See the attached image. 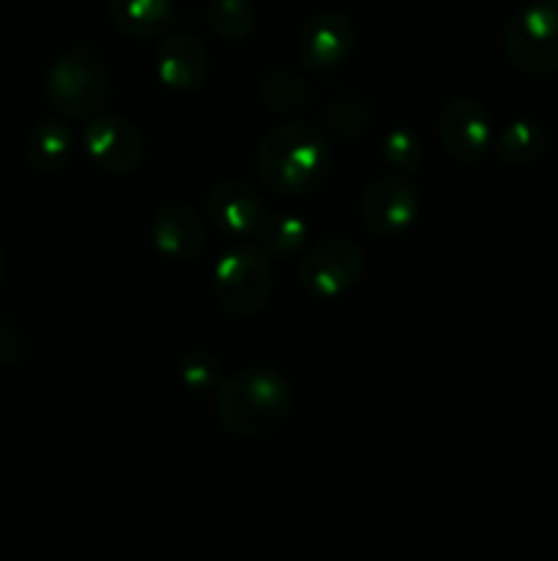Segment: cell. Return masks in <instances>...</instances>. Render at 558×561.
Instances as JSON below:
<instances>
[{
	"label": "cell",
	"instance_id": "6da1fadb",
	"mask_svg": "<svg viewBox=\"0 0 558 561\" xmlns=\"http://www.w3.org/2000/svg\"><path fill=\"white\" fill-rule=\"evenodd\" d=\"M257 170L268 190L284 197H301L326 184L332 151L315 126L282 124L257 146Z\"/></svg>",
	"mask_w": 558,
	"mask_h": 561
},
{
	"label": "cell",
	"instance_id": "7a4b0ae2",
	"mask_svg": "<svg viewBox=\"0 0 558 561\" xmlns=\"http://www.w3.org/2000/svg\"><path fill=\"white\" fill-rule=\"evenodd\" d=\"M293 405L290 381L274 367H246L217 387V416L235 436H268L284 425Z\"/></svg>",
	"mask_w": 558,
	"mask_h": 561
},
{
	"label": "cell",
	"instance_id": "3957f363",
	"mask_svg": "<svg viewBox=\"0 0 558 561\" xmlns=\"http://www.w3.org/2000/svg\"><path fill=\"white\" fill-rule=\"evenodd\" d=\"M274 268L271 257L260 247H235L213 266V294L217 305L230 318L249 321L271 299Z\"/></svg>",
	"mask_w": 558,
	"mask_h": 561
},
{
	"label": "cell",
	"instance_id": "277c9868",
	"mask_svg": "<svg viewBox=\"0 0 558 561\" xmlns=\"http://www.w3.org/2000/svg\"><path fill=\"white\" fill-rule=\"evenodd\" d=\"M107 96V64L93 47L60 55L47 71V99L66 118H88Z\"/></svg>",
	"mask_w": 558,
	"mask_h": 561
},
{
	"label": "cell",
	"instance_id": "5b68a950",
	"mask_svg": "<svg viewBox=\"0 0 558 561\" xmlns=\"http://www.w3.org/2000/svg\"><path fill=\"white\" fill-rule=\"evenodd\" d=\"M503 55L525 75L558 71V0L523 5L503 31Z\"/></svg>",
	"mask_w": 558,
	"mask_h": 561
},
{
	"label": "cell",
	"instance_id": "8992f818",
	"mask_svg": "<svg viewBox=\"0 0 558 561\" xmlns=\"http://www.w3.org/2000/svg\"><path fill=\"white\" fill-rule=\"evenodd\" d=\"M364 252L350 239H323L304 252L299 263V283L315 299H334L353 288L364 274Z\"/></svg>",
	"mask_w": 558,
	"mask_h": 561
},
{
	"label": "cell",
	"instance_id": "52a82bcc",
	"mask_svg": "<svg viewBox=\"0 0 558 561\" xmlns=\"http://www.w3.org/2000/svg\"><path fill=\"white\" fill-rule=\"evenodd\" d=\"M438 137L454 162L474 164L490 151L492 118L476 99L454 96L438 113Z\"/></svg>",
	"mask_w": 558,
	"mask_h": 561
},
{
	"label": "cell",
	"instance_id": "ba28073f",
	"mask_svg": "<svg viewBox=\"0 0 558 561\" xmlns=\"http://www.w3.org/2000/svg\"><path fill=\"white\" fill-rule=\"evenodd\" d=\"M359 211L370 233L403 236L419 217V195L416 186L399 175H383L361 192Z\"/></svg>",
	"mask_w": 558,
	"mask_h": 561
},
{
	"label": "cell",
	"instance_id": "9c48e42d",
	"mask_svg": "<svg viewBox=\"0 0 558 561\" xmlns=\"http://www.w3.org/2000/svg\"><path fill=\"white\" fill-rule=\"evenodd\" d=\"M82 140H85L93 162L107 173H135L146 157V142H142L140 129L118 113H104L93 118L85 126Z\"/></svg>",
	"mask_w": 558,
	"mask_h": 561
},
{
	"label": "cell",
	"instance_id": "30bf717a",
	"mask_svg": "<svg viewBox=\"0 0 558 561\" xmlns=\"http://www.w3.org/2000/svg\"><path fill=\"white\" fill-rule=\"evenodd\" d=\"M208 217L213 228L233 239H249L266 222V203L252 184L241 179H222L208 192Z\"/></svg>",
	"mask_w": 558,
	"mask_h": 561
},
{
	"label": "cell",
	"instance_id": "8fae6325",
	"mask_svg": "<svg viewBox=\"0 0 558 561\" xmlns=\"http://www.w3.org/2000/svg\"><path fill=\"white\" fill-rule=\"evenodd\" d=\"M208 239L206 222L200 214L184 201H170L156 208L151 219V241L156 252L167 261L189 263L202 252Z\"/></svg>",
	"mask_w": 558,
	"mask_h": 561
},
{
	"label": "cell",
	"instance_id": "7c38bea8",
	"mask_svg": "<svg viewBox=\"0 0 558 561\" xmlns=\"http://www.w3.org/2000/svg\"><path fill=\"white\" fill-rule=\"evenodd\" d=\"M353 22L342 11H321L301 31L299 55L306 69L326 71L345 64L353 53Z\"/></svg>",
	"mask_w": 558,
	"mask_h": 561
},
{
	"label": "cell",
	"instance_id": "4fadbf2b",
	"mask_svg": "<svg viewBox=\"0 0 558 561\" xmlns=\"http://www.w3.org/2000/svg\"><path fill=\"white\" fill-rule=\"evenodd\" d=\"M156 75L178 93H195L208 82V53L200 38L189 33H170L156 47Z\"/></svg>",
	"mask_w": 558,
	"mask_h": 561
},
{
	"label": "cell",
	"instance_id": "5bb4252c",
	"mask_svg": "<svg viewBox=\"0 0 558 561\" xmlns=\"http://www.w3.org/2000/svg\"><path fill=\"white\" fill-rule=\"evenodd\" d=\"M74 151V135L63 121H42L25 140V159L36 173H58L69 164Z\"/></svg>",
	"mask_w": 558,
	"mask_h": 561
},
{
	"label": "cell",
	"instance_id": "9a60e30c",
	"mask_svg": "<svg viewBox=\"0 0 558 561\" xmlns=\"http://www.w3.org/2000/svg\"><path fill=\"white\" fill-rule=\"evenodd\" d=\"M107 11L124 36L151 38L173 20V0H107Z\"/></svg>",
	"mask_w": 558,
	"mask_h": 561
},
{
	"label": "cell",
	"instance_id": "2e32d148",
	"mask_svg": "<svg viewBox=\"0 0 558 561\" xmlns=\"http://www.w3.org/2000/svg\"><path fill=\"white\" fill-rule=\"evenodd\" d=\"M498 159L507 164H531L545 153L547 148V135L536 121L531 118H514L498 135Z\"/></svg>",
	"mask_w": 558,
	"mask_h": 561
},
{
	"label": "cell",
	"instance_id": "e0dca14e",
	"mask_svg": "<svg viewBox=\"0 0 558 561\" xmlns=\"http://www.w3.org/2000/svg\"><path fill=\"white\" fill-rule=\"evenodd\" d=\"M260 250L268 257H293L304 250L306 241V222L295 214H274L266 217L263 228L257 230Z\"/></svg>",
	"mask_w": 558,
	"mask_h": 561
},
{
	"label": "cell",
	"instance_id": "ac0fdd59",
	"mask_svg": "<svg viewBox=\"0 0 558 561\" xmlns=\"http://www.w3.org/2000/svg\"><path fill=\"white\" fill-rule=\"evenodd\" d=\"M260 99L274 113H290V110H299L310 102V88L304 85V80L293 69L279 66V69L266 71V77H263Z\"/></svg>",
	"mask_w": 558,
	"mask_h": 561
},
{
	"label": "cell",
	"instance_id": "d6986e66",
	"mask_svg": "<svg viewBox=\"0 0 558 561\" xmlns=\"http://www.w3.org/2000/svg\"><path fill=\"white\" fill-rule=\"evenodd\" d=\"M208 25L224 42H241L257 25V11L252 0H211Z\"/></svg>",
	"mask_w": 558,
	"mask_h": 561
},
{
	"label": "cell",
	"instance_id": "ffe728a7",
	"mask_svg": "<svg viewBox=\"0 0 558 561\" xmlns=\"http://www.w3.org/2000/svg\"><path fill=\"white\" fill-rule=\"evenodd\" d=\"M375 121V110L361 96H342L326 107V126L342 137H361Z\"/></svg>",
	"mask_w": 558,
	"mask_h": 561
},
{
	"label": "cell",
	"instance_id": "44dd1931",
	"mask_svg": "<svg viewBox=\"0 0 558 561\" xmlns=\"http://www.w3.org/2000/svg\"><path fill=\"white\" fill-rule=\"evenodd\" d=\"M383 157L392 168H397L399 173H419L425 168V142L416 131L410 129H392L383 140Z\"/></svg>",
	"mask_w": 558,
	"mask_h": 561
},
{
	"label": "cell",
	"instance_id": "7402d4cb",
	"mask_svg": "<svg viewBox=\"0 0 558 561\" xmlns=\"http://www.w3.org/2000/svg\"><path fill=\"white\" fill-rule=\"evenodd\" d=\"M219 370H222V365H219L217 356L202 348L189 351L178 362V378L189 392H211L213 387H219V381H222Z\"/></svg>",
	"mask_w": 558,
	"mask_h": 561
},
{
	"label": "cell",
	"instance_id": "603a6c76",
	"mask_svg": "<svg viewBox=\"0 0 558 561\" xmlns=\"http://www.w3.org/2000/svg\"><path fill=\"white\" fill-rule=\"evenodd\" d=\"M33 351V332L16 316L0 312V367H14L25 362Z\"/></svg>",
	"mask_w": 558,
	"mask_h": 561
},
{
	"label": "cell",
	"instance_id": "cb8c5ba5",
	"mask_svg": "<svg viewBox=\"0 0 558 561\" xmlns=\"http://www.w3.org/2000/svg\"><path fill=\"white\" fill-rule=\"evenodd\" d=\"M3 277H5V255L3 250H0V285H3Z\"/></svg>",
	"mask_w": 558,
	"mask_h": 561
}]
</instances>
